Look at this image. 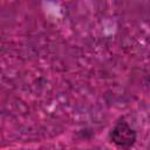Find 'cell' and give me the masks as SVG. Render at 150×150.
Here are the masks:
<instances>
[{"label":"cell","instance_id":"obj_1","mask_svg":"<svg viewBox=\"0 0 150 150\" xmlns=\"http://www.w3.org/2000/svg\"><path fill=\"white\" fill-rule=\"evenodd\" d=\"M109 138L116 146L128 149L136 142V131L125 121H120L111 129Z\"/></svg>","mask_w":150,"mask_h":150}]
</instances>
